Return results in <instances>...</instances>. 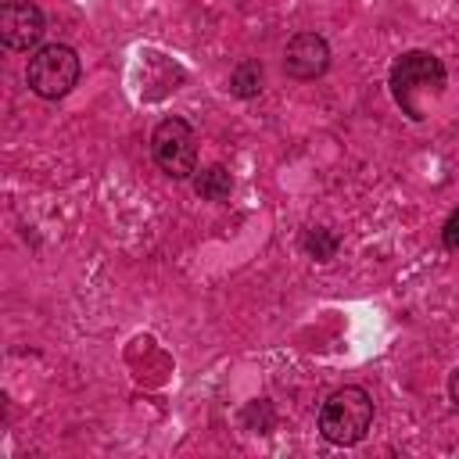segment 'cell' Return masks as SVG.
I'll list each match as a JSON object with an SVG mask.
<instances>
[{"label": "cell", "mask_w": 459, "mask_h": 459, "mask_svg": "<svg viewBox=\"0 0 459 459\" xmlns=\"http://www.w3.org/2000/svg\"><path fill=\"white\" fill-rule=\"evenodd\" d=\"M151 158L169 179H190L197 172V133L183 118H161L151 133Z\"/></svg>", "instance_id": "cell-4"}, {"label": "cell", "mask_w": 459, "mask_h": 459, "mask_svg": "<svg viewBox=\"0 0 459 459\" xmlns=\"http://www.w3.org/2000/svg\"><path fill=\"white\" fill-rule=\"evenodd\" d=\"M337 247H341V240H337L330 230H323V226H308V230L301 233V251H305L308 258H316V262H330V258L337 255Z\"/></svg>", "instance_id": "cell-9"}, {"label": "cell", "mask_w": 459, "mask_h": 459, "mask_svg": "<svg viewBox=\"0 0 459 459\" xmlns=\"http://www.w3.org/2000/svg\"><path fill=\"white\" fill-rule=\"evenodd\" d=\"M79 75H82V61L68 43H43L29 54V65H25V82L43 100L68 97Z\"/></svg>", "instance_id": "cell-3"}, {"label": "cell", "mask_w": 459, "mask_h": 459, "mask_svg": "<svg viewBox=\"0 0 459 459\" xmlns=\"http://www.w3.org/2000/svg\"><path fill=\"white\" fill-rule=\"evenodd\" d=\"M43 11L36 0H4L0 7V39L7 50H36L43 39Z\"/></svg>", "instance_id": "cell-5"}, {"label": "cell", "mask_w": 459, "mask_h": 459, "mask_svg": "<svg viewBox=\"0 0 459 459\" xmlns=\"http://www.w3.org/2000/svg\"><path fill=\"white\" fill-rule=\"evenodd\" d=\"M441 244H445L448 251H459V208L445 219V226H441Z\"/></svg>", "instance_id": "cell-10"}, {"label": "cell", "mask_w": 459, "mask_h": 459, "mask_svg": "<svg viewBox=\"0 0 459 459\" xmlns=\"http://www.w3.org/2000/svg\"><path fill=\"white\" fill-rule=\"evenodd\" d=\"M448 398H452V405L459 409V366H455L452 377H448Z\"/></svg>", "instance_id": "cell-11"}, {"label": "cell", "mask_w": 459, "mask_h": 459, "mask_svg": "<svg viewBox=\"0 0 459 459\" xmlns=\"http://www.w3.org/2000/svg\"><path fill=\"white\" fill-rule=\"evenodd\" d=\"M316 427H319L323 441H330L337 448L359 445L373 427V394L359 384H344V387L330 391L326 402L319 405Z\"/></svg>", "instance_id": "cell-2"}, {"label": "cell", "mask_w": 459, "mask_h": 459, "mask_svg": "<svg viewBox=\"0 0 459 459\" xmlns=\"http://www.w3.org/2000/svg\"><path fill=\"white\" fill-rule=\"evenodd\" d=\"M262 86H265V68H262V61H240V65L230 72V93L240 97V100L258 97Z\"/></svg>", "instance_id": "cell-8"}, {"label": "cell", "mask_w": 459, "mask_h": 459, "mask_svg": "<svg viewBox=\"0 0 459 459\" xmlns=\"http://www.w3.org/2000/svg\"><path fill=\"white\" fill-rule=\"evenodd\" d=\"M330 68V43L319 32H298L290 36L287 50H283V72L298 82L319 79Z\"/></svg>", "instance_id": "cell-6"}, {"label": "cell", "mask_w": 459, "mask_h": 459, "mask_svg": "<svg viewBox=\"0 0 459 459\" xmlns=\"http://www.w3.org/2000/svg\"><path fill=\"white\" fill-rule=\"evenodd\" d=\"M194 190H197V197H204V201H226L230 194H233V176H230V169L226 165H204L197 176H194Z\"/></svg>", "instance_id": "cell-7"}, {"label": "cell", "mask_w": 459, "mask_h": 459, "mask_svg": "<svg viewBox=\"0 0 459 459\" xmlns=\"http://www.w3.org/2000/svg\"><path fill=\"white\" fill-rule=\"evenodd\" d=\"M445 82H448L445 61L430 50H405L391 61V72H387L391 97L402 108V115H409L412 122L423 118V100L420 97H437L445 90Z\"/></svg>", "instance_id": "cell-1"}]
</instances>
